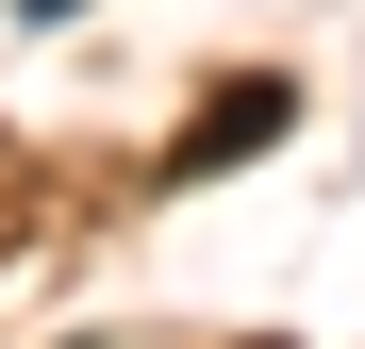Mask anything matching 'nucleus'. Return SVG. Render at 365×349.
<instances>
[{
    "mask_svg": "<svg viewBox=\"0 0 365 349\" xmlns=\"http://www.w3.org/2000/svg\"><path fill=\"white\" fill-rule=\"evenodd\" d=\"M266 133H282V84H216V116L182 133V183H216V166H250Z\"/></svg>",
    "mask_w": 365,
    "mask_h": 349,
    "instance_id": "obj_1",
    "label": "nucleus"
},
{
    "mask_svg": "<svg viewBox=\"0 0 365 349\" xmlns=\"http://www.w3.org/2000/svg\"><path fill=\"white\" fill-rule=\"evenodd\" d=\"M17 17H67V0H17Z\"/></svg>",
    "mask_w": 365,
    "mask_h": 349,
    "instance_id": "obj_2",
    "label": "nucleus"
}]
</instances>
